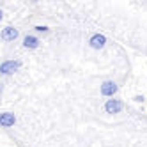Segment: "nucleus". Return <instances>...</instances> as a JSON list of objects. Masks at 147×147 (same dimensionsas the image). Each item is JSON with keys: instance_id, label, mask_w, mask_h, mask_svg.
Masks as SVG:
<instances>
[{"instance_id": "obj_1", "label": "nucleus", "mask_w": 147, "mask_h": 147, "mask_svg": "<svg viewBox=\"0 0 147 147\" xmlns=\"http://www.w3.org/2000/svg\"><path fill=\"white\" fill-rule=\"evenodd\" d=\"M117 90H119V85L113 80H105L101 83V87H99V92H101L103 98H115Z\"/></svg>"}, {"instance_id": "obj_2", "label": "nucleus", "mask_w": 147, "mask_h": 147, "mask_svg": "<svg viewBox=\"0 0 147 147\" xmlns=\"http://www.w3.org/2000/svg\"><path fill=\"white\" fill-rule=\"evenodd\" d=\"M103 110L107 112V113H121L122 110H124V103L121 101V99H117V98H110V99H107L105 101V105H103Z\"/></svg>"}, {"instance_id": "obj_3", "label": "nucleus", "mask_w": 147, "mask_h": 147, "mask_svg": "<svg viewBox=\"0 0 147 147\" xmlns=\"http://www.w3.org/2000/svg\"><path fill=\"white\" fill-rule=\"evenodd\" d=\"M20 67H22V62H20V60L9 59V60H4L2 64H0V73H2L4 76H7V75H13V73H16Z\"/></svg>"}, {"instance_id": "obj_4", "label": "nucleus", "mask_w": 147, "mask_h": 147, "mask_svg": "<svg viewBox=\"0 0 147 147\" xmlns=\"http://www.w3.org/2000/svg\"><path fill=\"white\" fill-rule=\"evenodd\" d=\"M107 43H108V39L105 37L103 34H99V32L92 34L90 39H89V46H90L92 50H103L105 46H107Z\"/></svg>"}, {"instance_id": "obj_5", "label": "nucleus", "mask_w": 147, "mask_h": 147, "mask_svg": "<svg viewBox=\"0 0 147 147\" xmlns=\"http://www.w3.org/2000/svg\"><path fill=\"white\" fill-rule=\"evenodd\" d=\"M18 36H20L18 28H14V27H11V25H9V27H4L2 32H0V37H2L4 43H13V41L18 39Z\"/></svg>"}, {"instance_id": "obj_6", "label": "nucleus", "mask_w": 147, "mask_h": 147, "mask_svg": "<svg viewBox=\"0 0 147 147\" xmlns=\"http://www.w3.org/2000/svg\"><path fill=\"white\" fill-rule=\"evenodd\" d=\"M16 124V115L13 112H4L0 113V126L2 128H11V126Z\"/></svg>"}, {"instance_id": "obj_7", "label": "nucleus", "mask_w": 147, "mask_h": 147, "mask_svg": "<svg viewBox=\"0 0 147 147\" xmlns=\"http://www.w3.org/2000/svg\"><path fill=\"white\" fill-rule=\"evenodd\" d=\"M39 45H41V41H39L37 36L27 34L23 37V48H27V50H36V48H39Z\"/></svg>"}, {"instance_id": "obj_8", "label": "nucleus", "mask_w": 147, "mask_h": 147, "mask_svg": "<svg viewBox=\"0 0 147 147\" xmlns=\"http://www.w3.org/2000/svg\"><path fill=\"white\" fill-rule=\"evenodd\" d=\"M34 32H36V34H43V36H46V34L50 32V28H48L46 25H36V27H34Z\"/></svg>"}, {"instance_id": "obj_9", "label": "nucleus", "mask_w": 147, "mask_h": 147, "mask_svg": "<svg viewBox=\"0 0 147 147\" xmlns=\"http://www.w3.org/2000/svg\"><path fill=\"white\" fill-rule=\"evenodd\" d=\"M133 99H135V101H136V103H142V101H144V99H145V98H144V96H142V94H136V96H135V98H133Z\"/></svg>"}]
</instances>
